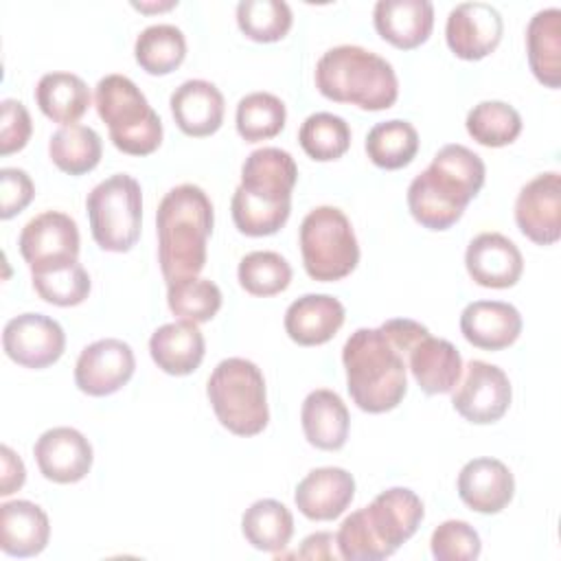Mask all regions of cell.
Listing matches in <instances>:
<instances>
[{
	"mask_svg": "<svg viewBox=\"0 0 561 561\" xmlns=\"http://www.w3.org/2000/svg\"><path fill=\"white\" fill-rule=\"evenodd\" d=\"M342 364L353 403L370 414L394 410L408 392L405 351L379 327L357 329L344 342Z\"/></svg>",
	"mask_w": 561,
	"mask_h": 561,
	"instance_id": "obj_4",
	"label": "cell"
},
{
	"mask_svg": "<svg viewBox=\"0 0 561 561\" xmlns=\"http://www.w3.org/2000/svg\"><path fill=\"white\" fill-rule=\"evenodd\" d=\"M239 285L252 296H276L285 291L291 283V265L285 256L272 250L248 252L239 261Z\"/></svg>",
	"mask_w": 561,
	"mask_h": 561,
	"instance_id": "obj_38",
	"label": "cell"
},
{
	"mask_svg": "<svg viewBox=\"0 0 561 561\" xmlns=\"http://www.w3.org/2000/svg\"><path fill=\"white\" fill-rule=\"evenodd\" d=\"M408 368L425 394L451 392L462 375V357L458 348L443 337L423 333L405 355Z\"/></svg>",
	"mask_w": 561,
	"mask_h": 561,
	"instance_id": "obj_21",
	"label": "cell"
},
{
	"mask_svg": "<svg viewBox=\"0 0 561 561\" xmlns=\"http://www.w3.org/2000/svg\"><path fill=\"white\" fill-rule=\"evenodd\" d=\"M99 118L110 129L114 147L129 156H149L162 142V121L125 75H105L94 88Z\"/></svg>",
	"mask_w": 561,
	"mask_h": 561,
	"instance_id": "obj_6",
	"label": "cell"
},
{
	"mask_svg": "<svg viewBox=\"0 0 561 561\" xmlns=\"http://www.w3.org/2000/svg\"><path fill=\"white\" fill-rule=\"evenodd\" d=\"M169 105L180 131L193 138L210 136L224 123V94L206 79H188L178 85L169 99Z\"/></svg>",
	"mask_w": 561,
	"mask_h": 561,
	"instance_id": "obj_22",
	"label": "cell"
},
{
	"mask_svg": "<svg viewBox=\"0 0 561 561\" xmlns=\"http://www.w3.org/2000/svg\"><path fill=\"white\" fill-rule=\"evenodd\" d=\"M300 423L309 445L337 451L348 438L351 416L342 397L329 388L311 390L300 408Z\"/></svg>",
	"mask_w": 561,
	"mask_h": 561,
	"instance_id": "obj_27",
	"label": "cell"
},
{
	"mask_svg": "<svg viewBox=\"0 0 561 561\" xmlns=\"http://www.w3.org/2000/svg\"><path fill=\"white\" fill-rule=\"evenodd\" d=\"M511 397L508 375L500 366L471 359L451 390V405L465 421L489 425L506 414Z\"/></svg>",
	"mask_w": 561,
	"mask_h": 561,
	"instance_id": "obj_10",
	"label": "cell"
},
{
	"mask_svg": "<svg viewBox=\"0 0 561 561\" xmlns=\"http://www.w3.org/2000/svg\"><path fill=\"white\" fill-rule=\"evenodd\" d=\"M90 232L105 252H129L142 226V191L136 178L114 173L99 182L85 199Z\"/></svg>",
	"mask_w": 561,
	"mask_h": 561,
	"instance_id": "obj_8",
	"label": "cell"
},
{
	"mask_svg": "<svg viewBox=\"0 0 561 561\" xmlns=\"http://www.w3.org/2000/svg\"><path fill=\"white\" fill-rule=\"evenodd\" d=\"M208 401L217 421L237 436H256L270 421L261 368L243 357L221 359L208 377Z\"/></svg>",
	"mask_w": 561,
	"mask_h": 561,
	"instance_id": "obj_7",
	"label": "cell"
},
{
	"mask_svg": "<svg viewBox=\"0 0 561 561\" xmlns=\"http://www.w3.org/2000/svg\"><path fill=\"white\" fill-rule=\"evenodd\" d=\"M504 33L500 11L489 2L456 4L445 24V39L449 50L467 61H478L491 55Z\"/></svg>",
	"mask_w": 561,
	"mask_h": 561,
	"instance_id": "obj_15",
	"label": "cell"
},
{
	"mask_svg": "<svg viewBox=\"0 0 561 561\" xmlns=\"http://www.w3.org/2000/svg\"><path fill=\"white\" fill-rule=\"evenodd\" d=\"M167 302L180 320L202 324L221 309V289L208 278H180L167 285Z\"/></svg>",
	"mask_w": 561,
	"mask_h": 561,
	"instance_id": "obj_39",
	"label": "cell"
},
{
	"mask_svg": "<svg viewBox=\"0 0 561 561\" xmlns=\"http://www.w3.org/2000/svg\"><path fill=\"white\" fill-rule=\"evenodd\" d=\"M528 66L546 88L561 85V11L557 7L537 11L526 28Z\"/></svg>",
	"mask_w": 561,
	"mask_h": 561,
	"instance_id": "obj_29",
	"label": "cell"
},
{
	"mask_svg": "<svg viewBox=\"0 0 561 561\" xmlns=\"http://www.w3.org/2000/svg\"><path fill=\"white\" fill-rule=\"evenodd\" d=\"M149 353L162 373L184 377L199 368L206 353V342L195 322L175 320L158 327L151 333Z\"/></svg>",
	"mask_w": 561,
	"mask_h": 561,
	"instance_id": "obj_26",
	"label": "cell"
},
{
	"mask_svg": "<svg viewBox=\"0 0 561 561\" xmlns=\"http://www.w3.org/2000/svg\"><path fill=\"white\" fill-rule=\"evenodd\" d=\"M344 305L329 294H305L285 311V331L300 346L329 342L344 324Z\"/></svg>",
	"mask_w": 561,
	"mask_h": 561,
	"instance_id": "obj_25",
	"label": "cell"
},
{
	"mask_svg": "<svg viewBox=\"0 0 561 561\" xmlns=\"http://www.w3.org/2000/svg\"><path fill=\"white\" fill-rule=\"evenodd\" d=\"M0 462H2V476H0V495L7 497L11 493H15L18 489H22L24 480H26V469L22 458L9 447L2 445L0 447Z\"/></svg>",
	"mask_w": 561,
	"mask_h": 561,
	"instance_id": "obj_45",
	"label": "cell"
},
{
	"mask_svg": "<svg viewBox=\"0 0 561 561\" xmlns=\"http://www.w3.org/2000/svg\"><path fill=\"white\" fill-rule=\"evenodd\" d=\"M103 153L101 136L85 125H66L48 140V156L55 167L68 175H83L92 171Z\"/></svg>",
	"mask_w": 561,
	"mask_h": 561,
	"instance_id": "obj_32",
	"label": "cell"
},
{
	"mask_svg": "<svg viewBox=\"0 0 561 561\" xmlns=\"http://www.w3.org/2000/svg\"><path fill=\"white\" fill-rule=\"evenodd\" d=\"M298 180L294 158L278 147L254 149L241 167L230 213L239 232L267 237L278 232L291 213V191Z\"/></svg>",
	"mask_w": 561,
	"mask_h": 561,
	"instance_id": "obj_2",
	"label": "cell"
},
{
	"mask_svg": "<svg viewBox=\"0 0 561 561\" xmlns=\"http://www.w3.org/2000/svg\"><path fill=\"white\" fill-rule=\"evenodd\" d=\"M458 495L476 513L493 515L506 508L515 495V478L497 458H473L458 473Z\"/></svg>",
	"mask_w": 561,
	"mask_h": 561,
	"instance_id": "obj_20",
	"label": "cell"
},
{
	"mask_svg": "<svg viewBox=\"0 0 561 561\" xmlns=\"http://www.w3.org/2000/svg\"><path fill=\"white\" fill-rule=\"evenodd\" d=\"M287 121L285 103L270 92H252L245 94L237 103V131L245 142L270 140L280 134Z\"/></svg>",
	"mask_w": 561,
	"mask_h": 561,
	"instance_id": "obj_36",
	"label": "cell"
},
{
	"mask_svg": "<svg viewBox=\"0 0 561 561\" xmlns=\"http://www.w3.org/2000/svg\"><path fill=\"white\" fill-rule=\"evenodd\" d=\"M467 134L484 147H504L522 134L519 112L504 101H482L467 114Z\"/></svg>",
	"mask_w": 561,
	"mask_h": 561,
	"instance_id": "obj_35",
	"label": "cell"
},
{
	"mask_svg": "<svg viewBox=\"0 0 561 561\" xmlns=\"http://www.w3.org/2000/svg\"><path fill=\"white\" fill-rule=\"evenodd\" d=\"M134 57L145 72L169 75L186 57V37L173 24H151L136 37Z\"/></svg>",
	"mask_w": 561,
	"mask_h": 561,
	"instance_id": "obj_34",
	"label": "cell"
},
{
	"mask_svg": "<svg viewBox=\"0 0 561 561\" xmlns=\"http://www.w3.org/2000/svg\"><path fill=\"white\" fill-rule=\"evenodd\" d=\"M316 88L335 103L368 112L388 110L399 96V79L390 61L355 44L329 48L316 64Z\"/></svg>",
	"mask_w": 561,
	"mask_h": 561,
	"instance_id": "obj_5",
	"label": "cell"
},
{
	"mask_svg": "<svg viewBox=\"0 0 561 561\" xmlns=\"http://www.w3.org/2000/svg\"><path fill=\"white\" fill-rule=\"evenodd\" d=\"M178 2L175 0H169V2H153V4H147V2H131V7L134 9H138V11H145V13H149V11H167V9H173Z\"/></svg>",
	"mask_w": 561,
	"mask_h": 561,
	"instance_id": "obj_47",
	"label": "cell"
},
{
	"mask_svg": "<svg viewBox=\"0 0 561 561\" xmlns=\"http://www.w3.org/2000/svg\"><path fill=\"white\" fill-rule=\"evenodd\" d=\"M465 265L473 283L491 289L513 287L524 272L519 248L500 232L473 237L465 252Z\"/></svg>",
	"mask_w": 561,
	"mask_h": 561,
	"instance_id": "obj_18",
	"label": "cell"
},
{
	"mask_svg": "<svg viewBox=\"0 0 561 561\" xmlns=\"http://www.w3.org/2000/svg\"><path fill=\"white\" fill-rule=\"evenodd\" d=\"M42 476L57 484H72L88 476L92 467V445L75 427H50L33 447Z\"/></svg>",
	"mask_w": 561,
	"mask_h": 561,
	"instance_id": "obj_17",
	"label": "cell"
},
{
	"mask_svg": "<svg viewBox=\"0 0 561 561\" xmlns=\"http://www.w3.org/2000/svg\"><path fill=\"white\" fill-rule=\"evenodd\" d=\"M35 101L53 123L75 125L90 107V90L79 75L48 72L37 81Z\"/></svg>",
	"mask_w": 561,
	"mask_h": 561,
	"instance_id": "obj_30",
	"label": "cell"
},
{
	"mask_svg": "<svg viewBox=\"0 0 561 561\" xmlns=\"http://www.w3.org/2000/svg\"><path fill=\"white\" fill-rule=\"evenodd\" d=\"M50 537V522L42 506L13 500L0 506V548L9 557H35Z\"/></svg>",
	"mask_w": 561,
	"mask_h": 561,
	"instance_id": "obj_28",
	"label": "cell"
},
{
	"mask_svg": "<svg viewBox=\"0 0 561 561\" xmlns=\"http://www.w3.org/2000/svg\"><path fill=\"white\" fill-rule=\"evenodd\" d=\"M136 357L127 342L103 337L88 344L75 364V383L90 397L118 392L134 375Z\"/></svg>",
	"mask_w": 561,
	"mask_h": 561,
	"instance_id": "obj_13",
	"label": "cell"
},
{
	"mask_svg": "<svg viewBox=\"0 0 561 561\" xmlns=\"http://www.w3.org/2000/svg\"><path fill=\"white\" fill-rule=\"evenodd\" d=\"M337 548V541H335V535L333 533H313L309 537H305L300 550L296 552L298 559H342L340 557V550Z\"/></svg>",
	"mask_w": 561,
	"mask_h": 561,
	"instance_id": "obj_46",
	"label": "cell"
},
{
	"mask_svg": "<svg viewBox=\"0 0 561 561\" xmlns=\"http://www.w3.org/2000/svg\"><path fill=\"white\" fill-rule=\"evenodd\" d=\"M355 497V478L342 467H318L296 486L294 502L311 522L340 517Z\"/></svg>",
	"mask_w": 561,
	"mask_h": 561,
	"instance_id": "obj_19",
	"label": "cell"
},
{
	"mask_svg": "<svg viewBox=\"0 0 561 561\" xmlns=\"http://www.w3.org/2000/svg\"><path fill=\"white\" fill-rule=\"evenodd\" d=\"M377 33L401 50L421 46L434 28V4L430 0H379L373 11Z\"/></svg>",
	"mask_w": 561,
	"mask_h": 561,
	"instance_id": "obj_24",
	"label": "cell"
},
{
	"mask_svg": "<svg viewBox=\"0 0 561 561\" xmlns=\"http://www.w3.org/2000/svg\"><path fill=\"white\" fill-rule=\"evenodd\" d=\"M35 195L33 180L24 169H0V217L11 219L22 213Z\"/></svg>",
	"mask_w": 561,
	"mask_h": 561,
	"instance_id": "obj_44",
	"label": "cell"
},
{
	"mask_svg": "<svg viewBox=\"0 0 561 561\" xmlns=\"http://www.w3.org/2000/svg\"><path fill=\"white\" fill-rule=\"evenodd\" d=\"M515 224L537 245H552L561 237V175L539 173L522 186L515 199Z\"/></svg>",
	"mask_w": 561,
	"mask_h": 561,
	"instance_id": "obj_14",
	"label": "cell"
},
{
	"mask_svg": "<svg viewBox=\"0 0 561 561\" xmlns=\"http://www.w3.org/2000/svg\"><path fill=\"white\" fill-rule=\"evenodd\" d=\"M484 162L465 145H445L408 186V208L427 230H447L484 184Z\"/></svg>",
	"mask_w": 561,
	"mask_h": 561,
	"instance_id": "obj_1",
	"label": "cell"
},
{
	"mask_svg": "<svg viewBox=\"0 0 561 561\" xmlns=\"http://www.w3.org/2000/svg\"><path fill=\"white\" fill-rule=\"evenodd\" d=\"M31 280L37 296L57 307L81 305L90 294V276L79 261L31 274Z\"/></svg>",
	"mask_w": 561,
	"mask_h": 561,
	"instance_id": "obj_41",
	"label": "cell"
},
{
	"mask_svg": "<svg viewBox=\"0 0 561 561\" xmlns=\"http://www.w3.org/2000/svg\"><path fill=\"white\" fill-rule=\"evenodd\" d=\"M362 513L377 541L392 557L397 548L419 530L425 508L414 491L392 486L381 491L368 506L362 508Z\"/></svg>",
	"mask_w": 561,
	"mask_h": 561,
	"instance_id": "obj_16",
	"label": "cell"
},
{
	"mask_svg": "<svg viewBox=\"0 0 561 561\" xmlns=\"http://www.w3.org/2000/svg\"><path fill=\"white\" fill-rule=\"evenodd\" d=\"M2 346L9 359L24 368H46L66 348L61 324L44 313H20L4 324Z\"/></svg>",
	"mask_w": 561,
	"mask_h": 561,
	"instance_id": "obj_12",
	"label": "cell"
},
{
	"mask_svg": "<svg viewBox=\"0 0 561 561\" xmlns=\"http://www.w3.org/2000/svg\"><path fill=\"white\" fill-rule=\"evenodd\" d=\"M241 533L252 548L261 552H278L294 535V515L278 500H256L241 517Z\"/></svg>",
	"mask_w": 561,
	"mask_h": 561,
	"instance_id": "obj_31",
	"label": "cell"
},
{
	"mask_svg": "<svg viewBox=\"0 0 561 561\" xmlns=\"http://www.w3.org/2000/svg\"><path fill=\"white\" fill-rule=\"evenodd\" d=\"M419 151V134L412 123L392 118L377 123L366 136V153L379 169H403Z\"/></svg>",
	"mask_w": 561,
	"mask_h": 561,
	"instance_id": "obj_33",
	"label": "cell"
},
{
	"mask_svg": "<svg viewBox=\"0 0 561 561\" xmlns=\"http://www.w3.org/2000/svg\"><path fill=\"white\" fill-rule=\"evenodd\" d=\"M302 151L318 162H331L342 158L351 147L348 123L331 112H316L305 118L298 131Z\"/></svg>",
	"mask_w": 561,
	"mask_h": 561,
	"instance_id": "obj_37",
	"label": "cell"
},
{
	"mask_svg": "<svg viewBox=\"0 0 561 561\" xmlns=\"http://www.w3.org/2000/svg\"><path fill=\"white\" fill-rule=\"evenodd\" d=\"M291 22V9L283 0H241L237 4V24L252 42H278L289 33Z\"/></svg>",
	"mask_w": 561,
	"mask_h": 561,
	"instance_id": "obj_40",
	"label": "cell"
},
{
	"mask_svg": "<svg viewBox=\"0 0 561 561\" xmlns=\"http://www.w3.org/2000/svg\"><path fill=\"white\" fill-rule=\"evenodd\" d=\"M158 261L169 283L197 276L206 265L213 204L197 184L173 186L156 210Z\"/></svg>",
	"mask_w": 561,
	"mask_h": 561,
	"instance_id": "obj_3",
	"label": "cell"
},
{
	"mask_svg": "<svg viewBox=\"0 0 561 561\" xmlns=\"http://www.w3.org/2000/svg\"><path fill=\"white\" fill-rule=\"evenodd\" d=\"M18 245L31 274L70 265L79 261L77 221L59 210L39 213L22 228Z\"/></svg>",
	"mask_w": 561,
	"mask_h": 561,
	"instance_id": "obj_11",
	"label": "cell"
},
{
	"mask_svg": "<svg viewBox=\"0 0 561 561\" xmlns=\"http://www.w3.org/2000/svg\"><path fill=\"white\" fill-rule=\"evenodd\" d=\"M460 333L482 351H502L522 333V316L511 302L476 300L460 313Z\"/></svg>",
	"mask_w": 561,
	"mask_h": 561,
	"instance_id": "obj_23",
	"label": "cell"
},
{
	"mask_svg": "<svg viewBox=\"0 0 561 561\" xmlns=\"http://www.w3.org/2000/svg\"><path fill=\"white\" fill-rule=\"evenodd\" d=\"M0 105V153L9 156L26 147L33 131V123L28 110L20 101L4 99Z\"/></svg>",
	"mask_w": 561,
	"mask_h": 561,
	"instance_id": "obj_43",
	"label": "cell"
},
{
	"mask_svg": "<svg viewBox=\"0 0 561 561\" xmlns=\"http://www.w3.org/2000/svg\"><path fill=\"white\" fill-rule=\"evenodd\" d=\"M436 561H473L480 557V535L462 519H447L434 528L430 539Z\"/></svg>",
	"mask_w": 561,
	"mask_h": 561,
	"instance_id": "obj_42",
	"label": "cell"
},
{
	"mask_svg": "<svg viewBox=\"0 0 561 561\" xmlns=\"http://www.w3.org/2000/svg\"><path fill=\"white\" fill-rule=\"evenodd\" d=\"M305 272L320 283L348 276L359 263V245L348 217L335 206H318L300 224Z\"/></svg>",
	"mask_w": 561,
	"mask_h": 561,
	"instance_id": "obj_9",
	"label": "cell"
}]
</instances>
